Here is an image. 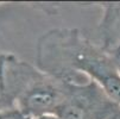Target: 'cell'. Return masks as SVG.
<instances>
[{
	"mask_svg": "<svg viewBox=\"0 0 120 119\" xmlns=\"http://www.w3.org/2000/svg\"><path fill=\"white\" fill-rule=\"evenodd\" d=\"M99 43L120 67V3H101Z\"/></svg>",
	"mask_w": 120,
	"mask_h": 119,
	"instance_id": "277c9868",
	"label": "cell"
},
{
	"mask_svg": "<svg viewBox=\"0 0 120 119\" xmlns=\"http://www.w3.org/2000/svg\"><path fill=\"white\" fill-rule=\"evenodd\" d=\"M24 119H32V118H29V117H26V118H24Z\"/></svg>",
	"mask_w": 120,
	"mask_h": 119,
	"instance_id": "8992f818",
	"label": "cell"
},
{
	"mask_svg": "<svg viewBox=\"0 0 120 119\" xmlns=\"http://www.w3.org/2000/svg\"><path fill=\"white\" fill-rule=\"evenodd\" d=\"M56 114L60 119H119L120 107L94 81L87 79L81 82L71 79Z\"/></svg>",
	"mask_w": 120,
	"mask_h": 119,
	"instance_id": "3957f363",
	"label": "cell"
},
{
	"mask_svg": "<svg viewBox=\"0 0 120 119\" xmlns=\"http://www.w3.org/2000/svg\"><path fill=\"white\" fill-rule=\"evenodd\" d=\"M69 80L51 75L11 53L0 54V98L29 118L56 113Z\"/></svg>",
	"mask_w": 120,
	"mask_h": 119,
	"instance_id": "7a4b0ae2",
	"label": "cell"
},
{
	"mask_svg": "<svg viewBox=\"0 0 120 119\" xmlns=\"http://www.w3.org/2000/svg\"><path fill=\"white\" fill-rule=\"evenodd\" d=\"M36 65L61 77L82 73L120 107V67L100 45L77 29H52L38 39Z\"/></svg>",
	"mask_w": 120,
	"mask_h": 119,
	"instance_id": "6da1fadb",
	"label": "cell"
},
{
	"mask_svg": "<svg viewBox=\"0 0 120 119\" xmlns=\"http://www.w3.org/2000/svg\"><path fill=\"white\" fill-rule=\"evenodd\" d=\"M33 119H60V117L56 113H46V114L36 117V118H33Z\"/></svg>",
	"mask_w": 120,
	"mask_h": 119,
	"instance_id": "5b68a950",
	"label": "cell"
}]
</instances>
